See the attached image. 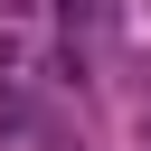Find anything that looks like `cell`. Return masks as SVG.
Segmentation results:
<instances>
[{"mask_svg":"<svg viewBox=\"0 0 151 151\" xmlns=\"http://www.w3.org/2000/svg\"><path fill=\"white\" fill-rule=\"evenodd\" d=\"M57 9H66V19H85V28L104 19V0H57Z\"/></svg>","mask_w":151,"mask_h":151,"instance_id":"cell-1","label":"cell"},{"mask_svg":"<svg viewBox=\"0 0 151 151\" xmlns=\"http://www.w3.org/2000/svg\"><path fill=\"white\" fill-rule=\"evenodd\" d=\"M19 57H28V47H19L9 28H0V76H19Z\"/></svg>","mask_w":151,"mask_h":151,"instance_id":"cell-2","label":"cell"}]
</instances>
